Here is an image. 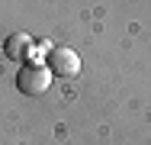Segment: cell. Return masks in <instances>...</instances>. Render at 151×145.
I'll use <instances>...</instances> for the list:
<instances>
[{
	"label": "cell",
	"instance_id": "7a4b0ae2",
	"mask_svg": "<svg viewBox=\"0 0 151 145\" xmlns=\"http://www.w3.org/2000/svg\"><path fill=\"white\" fill-rule=\"evenodd\" d=\"M45 65H48L52 78H74V74L81 71V58H77V52H74V49H64V45L48 49Z\"/></svg>",
	"mask_w": 151,
	"mask_h": 145
},
{
	"label": "cell",
	"instance_id": "3957f363",
	"mask_svg": "<svg viewBox=\"0 0 151 145\" xmlns=\"http://www.w3.org/2000/svg\"><path fill=\"white\" fill-rule=\"evenodd\" d=\"M3 55L10 58V61H23V58L32 55V39L26 32H13V36H6V42H3Z\"/></svg>",
	"mask_w": 151,
	"mask_h": 145
},
{
	"label": "cell",
	"instance_id": "6da1fadb",
	"mask_svg": "<svg viewBox=\"0 0 151 145\" xmlns=\"http://www.w3.org/2000/svg\"><path fill=\"white\" fill-rule=\"evenodd\" d=\"M48 84H52V71H48V65H39V61H26L16 74V87L23 94H32V97L45 94Z\"/></svg>",
	"mask_w": 151,
	"mask_h": 145
}]
</instances>
